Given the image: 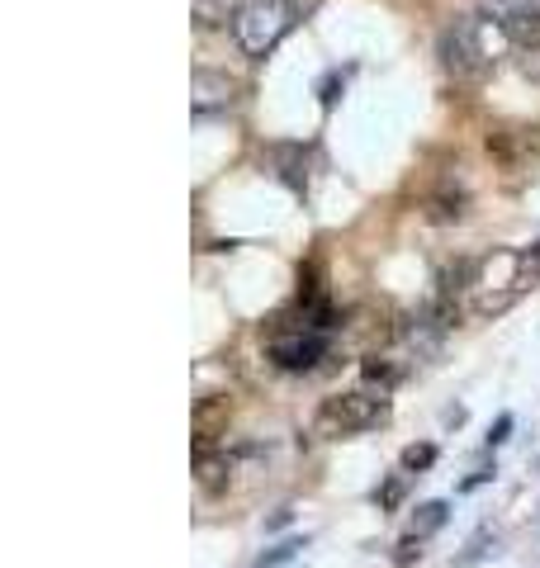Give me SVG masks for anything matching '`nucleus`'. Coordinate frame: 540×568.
I'll return each instance as SVG.
<instances>
[{"instance_id":"2","label":"nucleus","mask_w":540,"mask_h":568,"mask_svg":"<svg viewBox=\"0 0 540 568\" xmlns=\"http://www.w3.org/2000/svg\"><path fill=\"white\" fill-rule=\"evenodd\" d=\"M517 48V34L507 29L503 15L493 10H474V15H460L441 38V57H446V71H455L460 81H479L498 67L507 53Z\"/></svg>"},{"instance_id":"16","label":"nucleus","mask_w":540,"mask_h":568,"mask_svg":"<svg viewBox=\"0 0 540 568\" xmlns=\"http://www.w3.org/2000/svg\"><path fill=\"white\" fill-rule=\"evenodd\" d=\"M413 559H422V535H413V531H408V535H403V540H398L394 564H398V568H408V564H413Z\"/></svg>"},{"instance_id":"15","label":"nucleus","mask_w":540,"mask_h":568,"mask_svg":"<svg viewBox=\"0 0 540 568\" xmlns=\"http://www.w3.org/2000/svg\"><path fill=\"white\" fill-rule=\"evenodd\" d=\"M512 34H517V48H540V10L531 19H522V24H507Z\"/></svg>"},{"instance_id":"10","label":"nucleus","mask_w":540,"mask_h":568,"mask_svg":"<svg viewBox=\"0 0 540 568\" xmlns=\"http://www.w3.org/2000/svg\"><path fill=\"white\" fill-rule=\"evenodd\" d=\"M360 374H365V384H375L379 393H389L398 379H403V365H398V355H389V351H370L365 365H360Z\"/></svg>"},{"instance_id":"5","label":"nucleus","mask_w":540,"mask_h":568,"mask_svg":"<svg viewBox=\"0 0 540 568\" xmlns=\"http://www.w3.org/2000/svg\"><path fill=\"white\" fill-rule=\"evenodd\" d=\"M266 351L280 370L304 374V370H313L318 360H327V332H318L304 313V322H294V327H275V337H270Z\"/></svg>"},{"instance_id":"4","label":"nucleus","mask_w":540,"mask_h":568,"mask_svg":"<svg viewBox=\"0 0 540 568\" xmlns=\"http://www.w3.org/2000/svg\"><path fill=\"white\" fill-rule=\"evenodd\" d=\"M389 422V398L370 389H346L332 393L318 403L313 412V436L323 441H346V436H360V431H375V426Z\"/></svg>"},{"instance_id":"13","label":"nucleus","mask_w":540,"mask_h":568,"mask_svg":"<svg viewBox=\"0 0 540 568\" xmlns=\"http://www.w3.org/2000/svg\"><path fill=\"white\" fill-rule=\"evenodd\" d=\"M408 479L413 474H389V479L375 488V502H379V512H398L403 507V497H408Z\"/></svg>"},{"instance_id":"11","label":"nucleus","mask_w":540,"mask_h":568,"mask_svg":"<svg viewBox=\"0 0 540 568\" xmlns=\"http://www.w3.org/2000/svg\"><path fill=\"white\" fill-rule=\"evenodd\" d=\"M190 15H195L199 29H218V24L242 15V5L237 0H190Z\"/></svg>"},{"instance_id":"18","label":"nucleus","mask_w":540,"mask_h":568,"mask_svg":"<svg viewBox=\"0 0 540 568\" xmlns=\"http://www.w3.org/2000/svg\"><path fill=\"white\" fill-rule=\"evenodd\" d=\"M507 436H512V412H503V417L493 422V431H488V450H493V445H503Z\"/></svg>"},{"instance_id":"19","label":"nucleus","mask_w":540,"mask_h":568,"mask_svg":"<svg viewBox=\"0 0 540 568\" xmlns=\"http://www.w3.org/2000/svg\"><path fill=\"white\" fill-rule=\"evenodd\" d=\"M493 474H498V469H479V474H469V479L460 483V493H474V488H484V483L493 479Z\"/></svg>"},{"instance_id":"9","label":"nucleus","mask_w":540,"mask_h":568,"mask_svg":"<svg viewBox=\"0 0 540 568\" xmlns=\"http://www.w3.org/2000/svg\"><path fill=\"white\" fill-rule=\"evenodd\" d=\"M228 474H233V460H228V450H195V483L204 493L214 497L228 488Z\"/></svg>"},{"instance_id":"8","label":"nucleus","mask_w":540,"mask_h":568,"mask_svg":"<svg viewBox=\"0 0 540 568\" xmlns=\"http://www.w3.org/2000/svg\"><path fill=\"white\" fill-rule=\"evenodd\" d=\"M398 346H403V355H413V360H432L436 351H441V337H446V327L432 318V313H422V318H403L398 322Z\"/></svg>"},{"instance_id":"12","label":"nucleus","mask_w":540,"mask_h":568,"mask_svg":"<svg viewBox=\"0 0 540 568\" xmlns=\"http://www.w3.org/2000/svg\"><path fill=\"white\" fill-rule=\"evenodd\" d=\"M446 516H450V502H446V497H436V502H422V507H417V516H413V535H422V540H427V535H436L441 526H446Z\"/></svg>"},{"instance_id":"14","label":"nucleus","mask_w":540,"mask_h":568,"mask_svg":"<svg viewBox=\"0 0 540 568\" xmlns=\"http://www.w3.org/2000/svg\"><path fill=\"white\" fill-rule=\"evenodd\" d=\"M436 464V445L422 441V445H408L403 450V474H422V469H432Z\"/></svg>"},{"instance_id":"17","label":"nucleus","mask_w":540,"mask_h":568,"mask_svg":"<svg viewBox=\"0 0 540 568\" xmlns=\"http://www.w3.org/2000/svg\"><path fill=\"white\" fill-rule=\"evenodd\" d=\"M517 67H522V76L540 81V48H517Z\"/></svg>"},{"instance_id":"6","label":"nucleus","mask_w":540,"mask_h":568,"mask_svg":"<svg viewBox=\"0 0 540 568\" xmlns=\"http://www.w3.org/2000/svg\"><path fill=\"white\" fill-rule=\"evenodd\" d=\"M233 105H237V81L228 71H214V67L190 71V114H195V119L228 114Z\"/></svg>"},{"instance_id":"7","label":"nucleus","mask_w":540,"mask_h":568,"mask_svg":"<svg viewBox=\"0 0 540 568\" xmlns=\"http://www.w3.org/2000/svg\"><path fill=\"white\" fill-rule=\"evenodd\" d=\"M228 422H233V398L228 393H199L195 412H190L195 450H218V436H228Z\"/></svg>"},{"instance_id":"1","label":"nucleus","mask_w":540,"mask_h":568,"mask_svg":"<svg viewBox=\"0 0 540 568\" xmlns=\"http://www.w3.org/2000/svg\"><path fill=\"white\" fill-rule=\"evenodd\" d=\"M540 284V247H493L474 261L469 275V318H503L512 303H522Z\"/></svg>"},{"instance_id":"3","label":"nucleus","mask_w":540,"mask_h":568,"mask_svg":"<svg viewBox=\"0 0 540 568\" xmlns=\"http://www.w3.org/2000/svg\"><path fill=\"white\" fill-rule=\"evenodd\" d=\"M299 19H304V5H299V0H247L242 15L233 19V43L252 57V62H261V57H270L294 29H299Z\"/></svg>"},{"instance_id":"20","label":"nucleus","mask_w":540,"mask_h":568,"mask_svg":"<svg viewBox=\"0 0 540 568\" xmlns=\"http://www.w3.org/2000/svg\"><path fill=\"white\" fill-rule=\"evenodd\" d=\"M280 526H289V507H280L275 516H266V531H280Z\"/></svg>"}]
</instances>
